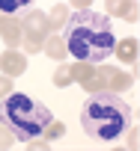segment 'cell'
I'll return each mask as SVG.
<instances>
[{
    "instance_id": "11",
    "label": "cell",
    "mask_w": 140,
    "mask_h": 151,
    "mask_svg": "<svg viewBox=\"0 0 140 151\" xmlns=\"http://www.w3.org/2000/svg\"><path fill=\"white\" fill-rule=\"evenodd\" d=\"M15 142V133L9 130V127H3V124H0V148H9Z\"/></svg>"
},
{
    "instance_id": "12",
    "label": "cell",
    "mask_w": 140,
    "mask_h": 151,
    "mask_svg": "<svg viewBox=\"0 0 140 151\" xmlns=\"http://www.w3.org/2000/svg\"><path fill=\"white\" fill-rule=\"evenodd\" d=\"M51 21H57V24H66V9H63V6H57V9L51 12ZM57 24H51V27H57Z\"/></svg>"
},
{
    "instance_id": "3",
    "label": "cell",
    "mask_w": 140,
    "mask_h": 151,
    "mask_svg": "<svg viewBox=\"0 0 140 151\" xmlns=\"http://www.w3.org/2000/svg\"><path fill=\"white\" fill-rule=\"evenodd\" d=\"M51 110L30 98V95H21V92H9L0 98V124L9 127L15 133V139H39L48 124H51Z\"/></svg>"
},
{
    "instance_id": "2",
    "label": "cell",
    "mask_w": 140,
    "mask_h": 151,
    "mask_svg": "<svg viewBox=\"0 0 140 151\" xmlns=\"http://www.w3.org/2000/svg\"><path fill=\"white\" fill-rule=\"evenodd\" d=\"M81 124H84L87 136H93L98 142H113L131 124V107L122 101V95L98 89V92H93L84 101V107H81Z\"/></svg>"
},
{
    "instance_id": "1",
    "label": "cell",
    "mask_w": 140,
    "mask_h": 151,
    "mask_svg": "<svg viewBox=\"0 0 140 151\" xmlns=\"http://www.w3.org/2000/svg\"><path fill=\"white\" fill-rule=\"evenodd\" d=\"M63 45L81 62H101L116 47L113 24L107 15H101L96 9H78L72 18H66Z\"/></svg>"
},
{
    "instance_id": "10",
    "label": "cell",
    "mask_w": 140,
    "mask_h": 151,
    "mask_svg": "<svg viewBox=\"0 0 140 151\" xmlns=\"http://www.w3.org/2000/svg\"><path fill=\"white\" fill-rule=\"evenodd\" d=\"M110 3V12H116V15H131V3L128 0H107Z\"/></svg>"
},
{
    "instance_id": "14",
    "label": "cell",
    "mask_w": 140,
    "mask_h": 151,
    "mask_svg": "<svg viewBox=\"0 0 140 151\" xmlns=\"http://www.w3.org/2000/svg\"><path fill=\"white\" fill-rule=\"evenodd\" d=\"M75 3H87V0H75Z\"/></svg>"
},
{
    "instance_id": "7",
    "label": "cell",
    "mask_w": 140,
    "mask_h": 151,
    "mask_svg": "<svg viewBox=\"0 0 140 151\" xmlns=\"http://www.w3.org/2000/svg\"><path fill=\"white\" fill-rule=\"evenodd\" d=\"M42 47H45V53H48V56H54V59H63V56L69 53V50H66V45H63V39H54V36H51Z\"/></svg>"
},
{
    "instance_id": "5",
    "label": "cell",
    "mask_w": 140,
    "mask_h": 151,
    "mask_svg": "<svg viewBox=\"0 0 140 151\" xmlns=\"http://www.w3.org/2000/svg\"><path fill=\"white\" fill-rule=\"evenodd\" d=\"M42 33H45V15L33 12V15H30V21H27V36H30L27 50H39V39H42Z\"/></svg>"
},
{
    "instance_id": "13",
    "label": "cell",
    "mask_w": 140,
    "mask_h": 151,
    "mask_svg": "<svg viewBox=\"0 0 140 151\" xmlns=\"http://www.w3.org/2000/svg\"><path fill=\"white\" fill-rule=\"evenodd\" d=\"M12 92V83H9V77H0V98L3 95H9Z\"/></svg>"
},
{
    "instance_id": "6",
    "label": "cell",
    "mask_w": 140,
    "mask_h": 151,
    "mask_svg": "<svg viewBox=\"0 0 140 151\" xmlns=\"http://www.w3.org/2000/svg\"><path fill=\"white\" fill-rule=\"evenodd\" d=\"M30 6H33V0H0V12L3 15H18Z\"/></svg>"
},
{
    "instance_id": "9",
    "label": "cell",
    "mask_w": 140,
    "mask_h": 151,
    "mask_svg": "<svg viewBox=\"0 0 140 151\" xmlns=\"http://www.w3.org/2000/svg\"><path fill=\"white\" fill-rule=\"evenodd\" d=\"M119 53V59H134V39H125L119 47H113Z\"/></svg>"
},
{
    "instance_id": "8",
    "label": "cell",
    "mask_w": 140,
    "mask_h": 151,
    "mask_svg": "<svg viewBox=\"0 0 140 151\" xmlns=\"http://www.w3.org/2000/svg\"><path fill=\"white\" fill-rule=\"evenodd\" d=\"M0 33L6 36L9 45H18V21H3L0 24Z\"/></svg>"
},
{
    "instance_id": "4",
    "label": "cell",
    "mask_w": 140,
    "mask_h": 151,
    "mask_svg": "<svg viewBox=\"0 0 140 151\" xmlns=\"http://www.w3.org/2000/svg\"><path fill=\"white\" fill-rule=\"evenodd\" d=\"M0 68H3L9 77H18V74L27 68V59L18 50H6V53H0Z\"/></svg>"
}]
</instances>
